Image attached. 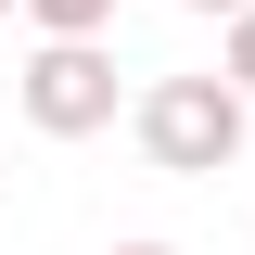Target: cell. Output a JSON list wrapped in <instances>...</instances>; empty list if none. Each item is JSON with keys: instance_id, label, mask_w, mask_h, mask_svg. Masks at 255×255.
Instances as JSON below:
<instances>
[{"instance_id": "obj_1", "label": "cell", "mask_w": 255, "mask_h": 255, "mask_svg": "<svg viewBox=\"0 0 255 255\" xmlns=\"http://www.w3.org/2000/svg\"><path fill=\"white\" fill-rule=\"evenodd\" d=\"M243 115L255 102L230 90V77H153V90H140V153H153L166 179H217V166L243 153Z\"/></svg>"}, {"instance_id": "obj_3", "label": "cell", "mask_w": 255, "mask_h": 255, "mask_svg": "<svg viewBox=\"0 0 255 255\" xmlns=\"http://www.w3.org/2000/svg\"><path fill=\"white\" fill-rule=\"evenodd\" d=\"M26 26H38V38H102L115 0H26Z\"/></svg>"}, {"instance_id": "obj_2", "label": "cell", "mask_w": 255, "mask_h": 255, "mask_svg": "<svg viewBox=\"0 0 255 255\" xmlns=\"http://www.w3.org/2000/svg\"><path fill=\"white\" fill-rule=\"evenodd\" d=\"M13 102H26L38 140H90V128H115V51L102 38H38L26 77H13Z\"/></svg>"}, {"instance_id": "obj_5", "label": "cell", "mask_w": 255, "mask_h": 255, "mask_svg": "<svg viewBox=\"0 0 255 255\" xmlns=\"http://www.w3.org/2000/svg\"><path fill=\"white\" fill-rule=\"evenodd\" d=\"M191 13H217V26H230V13H255V0H191Z\"/></svg>"}, {"instance_id": "obj_6", "label": "cell", "mask_w": 255, "mask_h": 255, "mask_svg": "<svg viewBox=\"0 0 255 255\" xmlns=\"http://www.w3.org/2000/svg\"><path fill=\"white\" fill-rule=\"evenodd\" d=\"M115 255H179V243H115Z\"/></svg>"}, {"instance_id": "obj_7", "label": "cell", "mask_w": 255, "mask_h": 255, "mask_svg": "<svg viewBox=\"0 0 255 255\" xmlns=\"http://www.w3.org/2000/svg\"><path fill=\"white\" fill-rule=\"evenodd\" d=\"M0 13H26V0H0Z\"/></svg>"}, {"instance_id": "obj_4", "label": "cell", "mask_w": 255, "mask_h": 255, "mask_svg": "<svg viewBox=\"0 0 255 255\" xmlns=\"http://www.w3.org/2000/svg\"><path fill=\"white\" fill-rule=\"evenodd\" d=\"M217 77H230V90L255 102V13H230V51H217Z\"/></svg>"}]
</instances>
